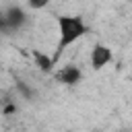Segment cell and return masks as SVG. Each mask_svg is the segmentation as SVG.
<instances>
[{
	"mask_svg": "<svg viewBox=\"0 0 132 132\" xmlns=\"http://www.w3.org/2000/svg\"><path fill=\"white\" fill-rule=\"evenodd\" d=\"M56 27H58V43H56V52H54V62L60 60V56L64 54L66 47L74 45L78 39H82L91 31L89 23L80 14H58Z\"/></svg>",
	"mask_w": 132,
	"mask_h": 132,
	"instance_id": "obj_1",
	"label": "cell"
},
{
	"mask_svg": "<svg viewBox=\"0 0 132 132\" xmlns=\"http://www.w3.org/2000/svg\"><path fill=\"white\" fill-rule=\"evenodd\" d=\"M27 23H29V12L21 4H8L0 10V29H2V33L21 31Z\"/></svg>",
	"mask_w": 132,
	"mask_h": 132,
	"instance_id": "obj_2",
	"label": "cell"
},
{
	"mask_svg": "<svg viewBox=\"0 0 132 132\" xmlns=\"http://www.w3.org/2000/svg\"><path fill=\"white\" fill-rule=\"evenodd\" d=\"M54 78H56L58 85L76 87V85L82 80V70H80L76 64H64V66H60V70L54 72Z\"/></svg>",
	"mask_w": 132,
	"mask_h": 132,
	"instance_id": "obj_3",
	"label": "cell"
},
{
	"mask_svg": "<svg viewBox=\"0 0 132 132\" xmlns=\"http://www.w3.org/2000/svg\"><path fill=\"white\" fill-rule=\"evenodd\" d=\"M113 54H111V47L105 45V43H95L91 54H89V62H91V68L93 70H101L105 68L109 62H111Z\"/></svg>",
	"mask_w": 132,
	"mask_h": 132,
	"instance_id": "obj_4",
	"label": "cell"
},
{
	"mask_svg": "<svg viewBox=\"0 0 132 132\" xmlns=\"http://www.w3.org/2000/svg\"><path fill=\"white\" fill-rule=\"evenodd\" d=\"M33 58H35V62H37V66H39V70H41V72H45V74H50V72L54 70V66H56L54 56H47V54H43V52L33 50Z\"/></svg>",
	"mask_w": 132,
	"mask_h": 132,
	"instance_id": "obj_5",
	"label": "cell"
},
{
	"mask_svg": "<svg viewBox=\"0 0 132 132\" xmlns=\"http://www.w3.org/2000/svg\"><path fill=\"white\" fill-rule=\"evenodd\" d=\"M16 87H19V91H21V93H23L27 99H29V97H33V91H31V89H29V87H27L23 80H16Z\"/></svg>",
	"mask_w": 132,
	"mask_h": 132,
	"instance_id": "obj_6",
	"label": "cell"
},
{
	"mask_svg": "<svg viewBox=\"0 0 132 132\" xmlns=\"http://www.w3.org/2000/svg\"><path fill=\"white\" fill-rule=\"evenodd\" d=\"M47 2H29V8H45Z\"/></svg>",
	"mask_w": 132,
	"mask_h": 132,
	"instance_id": "obj_7",
	"label": "cell"
}]
</instances>
